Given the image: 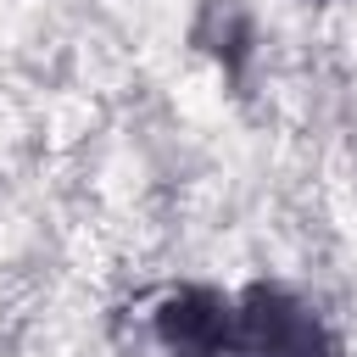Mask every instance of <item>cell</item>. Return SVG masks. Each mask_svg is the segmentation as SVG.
<instances>
[{"label": "cell", "mask_w": 357, "mask_h": 357, "mask_svg": "<svg viewBox=\"0 0 357 357\" xmlns=\"http://www.w3.org/2000/svg\"><path fill=\"white\" fill-rule=\"evenodd\" d=\"M212 357H335V340L307 301L279 284H251Z\"/></svg>", "instance_id": "6da1fadb"}, {"label": "cell", "mask_w": 357, "mask_h": 357, "mask_svg": "<svg viewBox=\"0 0 357 357\" xmlns=\"http://www.w3.org/2000/svg\"><path fill=\"white\" fill-rule=\"evenodd\" d=\"M229 312L234 307L218 290H201V284L173 290L162 301V312H156V340L173 357H212L223 346V335H229Z\"/></svg>", "instance_id": "7a4b0ae2"}]
</instances>
